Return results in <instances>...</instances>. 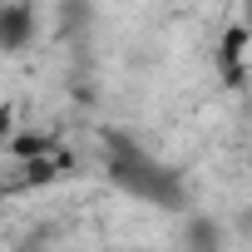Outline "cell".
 Instances as JSON below:
<instances>
[{
    "mask_svg": "<svg viewBox=\"0 0 252 252\" xmlns=\"http://www.w3.org/2000/svg\"><path fill=\"white\" fill-rule=\"evenodd\" d=\"M109 173L119 188H129L149 203H163V208H178V178L168 168H158L154 158H144L139 149H124L119 144V158H109Z\"/></svg>",
    "mask_w": 252,
    "mask_h": 252,
    "instance_id": "obj_1",
    "label": "cell"
},
{
    "mask_svg": "<svg viewBox=\"0 0 252 252\" xmlns=\"http://www.w3.org/2000/svg\"><path fill=\"white\" fill-rule=\"evenodd\" d=\"M242 55H247V25H232L227 35H222V45H218V69L237 84L242 79Z\"/></svg>",
    "mask_w": 252,
    "mask_h": 252,
    "instance_id": "obj_3",
    "label": "cell"
},
{
    "mask_svg": "<svg viewBox=\"0 0 252 252\" xmlns=\"http://www.w3.org/2000/svg\"><path fill=\"white\" fill-rule=\"evenodd\" d=\"M35 40V10L30 5H0V50H20Z\"/></svg>",
    "mask_w": 252,
    "mask_h": 252,
    "instance_id": "obj_2",
    "label": "cell"
},
{
    "mask_svg": "<svg viewBox=\"0 0 252 252\" xmlns=\"http://www.w3.org/2000/svg\"><path fill=\"white\" fill-rule=\"evenodd\" d=\"M242 74H252V25H247V69Z\"/></svg>",
    "mask_w": 252,
    "mask_h": 252,
    "instance_id": "obj_6",
    "label": "cell"
},
{
    "mask_svg": "<svg viewBox=\"0 0 252 252\" xmlns=\"http://www.w3.org/2000/svg\"><path fill=\"white\" fill-rule=\"evenodd\" d=\"M198 252H213V222H198Z\"/></svg>",
    "mask_w": 252,
    "mask_h": 252,
    "instance_id": "obj_4",
    "label": "cell"
},
{
    "mask_svg": "<svg viewBox=\"0 0 252 252\" xmlns=\"http://www.w3.org/2000/svg\"><path fill=\"white\" fill-rule=\"evenodd\" d=\"M0 134H10V104H0Z\"/></svg>",
    "mask_w": 252,
    "mask_h": 252,
    "instance_id": "obj_5",
    "label": "cell"
}]
</instances>
